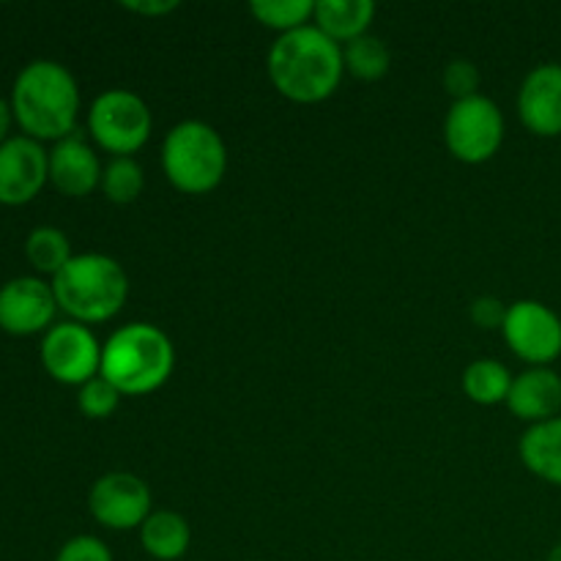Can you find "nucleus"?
Here are the masks:
<instances>
[{
  "label": "nucleus",
  "instance_id": "4be33fe9",
  "mask_svg": "<svg viewBox=\"0 0 561 561\" xmlns=\"http://www.w3.org/2000/svg\"><path fill=\"white\" fill-rule=\"evenodd\" d=\"M142 186H146V173L135 162V157H113L104 168L99 190L115 206H129L142 195Z\"/></svg>",
  "mask_w": 561,
  "mask_h": 561
},
{
  "label": "nucleus",
  "instance_id": "6e6552de",
  "mask_svg": "<svg viewBox=\"0 0 561 561\" xmlns=\"http://www.w3.org/2000/svg\"><path fill=\"white\" fill-rule=\"evenodd\" d=\"M42 365L58 383L82 387L102 373V345L85 323H55L42 337Z\"/></svg>",
  "mask_w": 561,
  "mask_h": 561
},
{
  "label": "nucleus",
  "instance_id": "f3484780",
  "mask_svg": "<svg viewBox=\"0 0 561 561\" xmlns=\"http://www.w3.org/2000/svg\"><path fill=\"white\" fill-rule=\"evenodd\" d=\"M518 453L531 474L561 488V416L531 425L520 436Z\"/></svg>",
  "mask_w": 561,
  "mask_h": 561
},
{
  "label": "nucleus",
  "instance_id": "9d476101",
  "mask_svg": "<svg viewBox=\"0 0 561 561\" xmlns=\"http://www.w3.org/2000/svg\"><path fill=\"white\" fill-rule=\"evenodd\" d=\"M88 510L104 529H140L151 515V491L137 474L110 471L93 482L91 493H88Z\"/></svg>",
  "mask_w": 561,
  "mask_h": 561
},
{
  "label": "nucleus",
  "instance_id": "dca6fc26",
  "mask_svg": "<svg viewBox=\"0 0 561 561\" xmlns=\"http://www.w3.org/2000/svg\"><path fill=\"white\" fill-rule=\"evenodd\" d=\"M373 16H376L373 0H318L312 20H316L318 31L345 47L354 38L367 36Z\"/></svg>",
  "mask_w": 561,
  "mask_h": 561
},
{
  "label": "nucleus",
  "instance_id": "b1692460",
  "mask_svg": "<svg viewBox=\"0 0 561 561\" xmlns=\"http://www.w3.org/2000/svg\"><path fill=\"white\" fill-rule=\"evenodd\" d=\"M121 398H124V394H121L107 378L96 376L80 387V392H77V409H80L88 420H107V416L115 414Z\"/></svg>",
  "mask_w": 561,
  "mask_h": 561
},
{
  "label": "nucleus",
  "instance_id": "a878e982",
  "mask_svg": "<svg viewBox=\"0 0 561 561\" xmlns=\"http://www.w3.org/2000/svg\"><path fill=\"white\" fill-rule=\"evenodd\" d=\"M55 561H113V553H110V548L99 537L80 535L64 542Z\"/></svg>",
  "mask_w": 561,
  "mask_h": 561
},
{
  "label": "nucleus",
  "instance_id": "0eeeda50",
  "mask_svg": "<svg viewBox=\"0 0 561 561\" xmlns=\"http://www.w3.org/2000/svg\"><path fill=\"white\" fill-rule=\"evenodd\" d=\"M444 140L458 162L482 164L499 153L504 142V115L493 99H460L449 107L444 121Z\"/></svg>",
  "mask_w": 561,
  "mask_h": 561
},
{
  "label": "nucleus",
  "instance_id": "aec40b11",
  "mask_svg": "<svg viewBox=\"0 0 561 561\" xmlns=\"http://www.w3.org/2000/svg\"><path fill=\"white\" fill-rule=\"evenodd\" d=\"M25 257L38 274L55 277V274L64 272V266L71 261V257H75V252H71L69 236H66L64 230L42 225V228H36L27 233Z\"/></svg>",
  "mask_w": 561,
  "mask_h": 561
},
{
  "label": "nucleus",
  "instance_id": "423d86ee",
  "mask_svg": "<svg viewBox=\"0 0 561 561\" xmlns=\"http://www.w3.org/2000/svg\"><path fill=\"white\" fill-rule=\"evenodd\" d=\"M153 129L146 99L126 88H110L88 110V131L99 148L115 157H131L148 142Z\"/></svg>",
  "mask_w": 561,
  "mask_h": 561
},
{
  "label": "nucleus",
  "instance_id": "393cba45",
  "mask_svg": "<svg viewBox=\"0 0 561 561\" xmlns=\"http://www.w3.org/2000/svg\"><path fill=\"white\" fill-rule=\"evenodd\" d=\"M480 69L466 58L449 60L447 69H444V88H447V93L455 102L477 96V93H480Z\"/></svg>",
  "mask_w": 561,
  "mask_h": 561
},
{
  "label": "nucleus",
  "instance_id": "412c9836",
  "mask_svg": "<svg viewBox=\"0 0 561 561\" xmlns=\"http://www.w3.org/2000/svg\"><path fill=\"white\" fill-rule=\"evenodd\" d=\"M343 64L348 75H354L362 82H378L389 75L392 66V53L378 36H359L343 47Z\"/></svg>",
  "mask_w": 561,
  "mask_h": 561
},
{
  "label": "nucleus",
  "instance_id": "6ab92c4d",
  "mask_svg": "<svg viewBox=\"0 0 561 561\" xmlns=\"http://www.w3.org/2000/svg\"><path fill=\"white\" fill-rule=\"evenodd\" d=\"M513 376L496 359H477L463 370V392L477 405L507 403Z\"/></svg>",
  "mask_w": 561,
  "mask_h": 561
},
{
  "label": "nucleus",
  "instance_id": "20e7f679",
  "mask_svg": "<svg viewBox=\"0 0 561 561\" xmlns=\"http://www.w3.org/2000/svg\"><path fill=\"white\" fill-rule=\"evenodd\" d=\"M58 310L77 323H104L124 310L129 299V277L115 257L82 252L53 277Z\"/></svg>",
  "mask_w": 561,
  "mask_h": 561
},
{
  "label": "nucleus",
  "instance_id": "1a4fd4ad",
  "mask_svg": "<svg viewBox=\"0 0 561 561\" xmlns=\"http://www.w3.org/2000/svg\"><path fill=\"white\" fill-rule=\"evenodd\" d=\"M502 334L510 351L531 367H548L561 356V318L537 299L510 305Z\"/></svg>",
  "mask_w": 561,
  "mask_h": 561
},
{
  "label": "nucleus",
  "instance_id": "ddd939ff",
  "mask_svg": "<svg viewBox=\"0 0 561 561\" xmlns=\"http://www.w3.org/2000/svg\"><path fill=\"white\" fill-rule=\"evenodd\" d=\"M518 115L537 137L561 135V64H540L524 77Z\"/></svg>",
  "mask_w": 561,
  "mask_h": 561
},
{
  "label": "nucleus",
  "instance_id": "7ed1b4c3",
  "mask_svg": "<svg viewBox=\"0 0 561 561\" xmlns=\"http://www.w3.org/2000/svg\"><path fill=\"white\" fill-rule=\"evenodd\" d=\"M175 367L173 340L153 323H126L102 345V373L121 394L140 398L168 383Z\"/></svg>",
  "mask_w": 561,
  "mask_h": 561
},
{
  "label": "nucleus",
  "instance_id": "f8f14e48",
  "mask_svg": "<svg viewBox=\"0 0 561 561\" xmlns=\"http://www.w3.org/2000/svg\"><path fill=\"white\" fill-rule=\"evenodd\" d=\"M55 301L53 283L42 277H14L0 288V329L14 337H31V334L47 332L55 327Z\"/></svg>",
  "mask_w": 561,
  "mask_h": 561
},
{
  "label": "nucleus",
  "instance_id": "2eb2a0df",
  "mask_svg": "<svg viewBox=\"0 0 561 561\" xmlns=\"http://www.w3.org/2000/svg\"><path fill=\"white\" fill-rule=\"evenodd\" d=\"M507 409L520 422L540 425V422L559 416L561 409V376L551 367H529L513 378Z\"/></svg>",
  "mask_w": 561,
  "mask_h": 561
},
{
  "label": "nucleus",
  "instance_id": "c756f323",
  "mask_svg": "<svg viewBox=\"0 0 561 561\" xmlns=\"http://www.w3.org/2000/svg\"><path fill=\"white\" fill-rule=\"evenodd\" d=\"M548 561H561V542H557V546L548 551Z\"/></svg>",
  "mask_w": 561,
  "mask_h": 561
},
{
  "label": "nucleus",
  "instance_id": "39448f33",
  "mask_svg": "<svg viewBox=\"0 0 561 561\" xmlns=\"http://www.w3.org/2000/svg\"><path fill=\"white\" fill-rule=\"evenodd\" d=\"M162 170L184 195H206L228 173V148L206 121H181L162 142Z\"/></svg>",
  "mask_w": 561,
  "mask_h": 561
},
{
  "label": "nucleus",
  "instance_id": "4468645a",
  "mask_svg": "<svg viewBox=\"0 0 561 561\" xmlns=\"http://www.w3.org/2000/svg\"><path fill=\"white\" fill-rule=\"evenodd\" d=\"M102 162L82 135L58 140L49 151V184L66 197H88L102 186Z\"/></svg>",
  "mask_w": 561,
  "mask_h": 561
},
{
  "label": "nucleus",
  "instance_id": "9b49d317",
  "mask_svg": "<svg viewBox=\"0 0 561 561\" xmlns=\"http://www.w3.org/2000/svg\"><path fill=\"white\" fill-rule=\"evenodd\" d=\"M49 181V151L33 137L11 135L0 146V206H27Z\"/></svg>",
  "mask_w": 561,
  "mask_h": 561
},
{
  "label": "nucleus",
  "instance_id": "a211bd4d",
  "mask_svg": "<svg viewBox=\"0 0 561 561\" xmlns=\"http://www.w3.org/2000/svg\"><path fill=\"white\" fill-rule=\"evenodd\" d=\"M140 546L151 559L179 561L192 546L190 520L173 510H157L140 526Z\"/></svg>",
  "mask_w": 561,
  "mask_h": 561
},
{
  "label": "nucleus",
  "instance_id": "f257e3e1",
  "mask_svg": "<svg viewBox=\"0 0 561 561\" xmlns=\"http://www.w3.org/2000/svg\"><path fill=\"white\" fill-rule=\"evenodd\" d=\"M266 66L272 85L296 104L323 102L337 91L345 75L343 47L316 25L277 36Z\"/></svg>",
  "mask_w": 561,
  "mask_h": 561
},
{
  "label": "nucleus",
  "instance_id": "cd10ccee",
  "mask_svg": "<svg viewBox=\"0 0 561 561\" xmlns=\"http://www.w3.org/2000/svg\"><path fill=\"white\" fill-rule=\"evenodd\" d=\"M126 11H135V14H146V16H162L170 14V11L179 9L175 0H168V3H124Z\"/></svg>",
  "mask_w": 561,
  "mask_h": 561
},
{
  "label": "nucleus",
  "instance_id": "bb28decb",
  "mask_svg": "<svg viewBox=\"0 0 561 561\" xmlns=\"http://www.w3.org/2000/svg\"><path fill=\"white\" fill-rule=\"evenodd\" d=\"M507 310L510 305H504L496 296H480V299L471 301V321L480 329H502Z\"/></svg>",
  "mask_w": 561,
  "mask_h": 561
},
{
  "label": "nucleus",
  "instance_id": "5701e85b",
  "mask_svg": "<svg viewBox=\"0 0 561 561\" xmlns=\"http://www.w3.org/2000/svg\"><path fill=\"white\" fill-rule=\"evenodd\" d=\"M250 14L261 25L272 27L283 36V33L310 25L316 3L312 0H255V3H250Z\"/></svg>",
  "mask_w": 561,
  "mask_h": 561
},
{
  "label": "nucleus",
  "instance_id": "c85d7f7f",
  "mask_svg": "<svg viewBox=\"0 0 561 561\" xmlns=\"http://www.w3.org/2000/svg\"><path fill=\"white\" fill-rule=\"evenodd\" d=\"M11 124H14V113H11V102H5V99L0 96V146H3V142L11 137V135H9Z\"/></svg>",
  "mask_w": 561,
  "mask_h": 561
},
{
  "label": "nucleus",
  "instance_id": "f03ea898",
  "mask_svg": "<svg viewBox=\"0 0 561 561\" xmlns=\"http://www.w3.org/2000/svg\"><path fill=\"white\" fill-rule=\"evenodd\" d=\"M11 113L22 135L38 142L66 140L77 131L80 88L58 60H31L11 88Z\"/></svg>",
  "mask_w": 561,
  "mask_h": 561
}]
</instances>
